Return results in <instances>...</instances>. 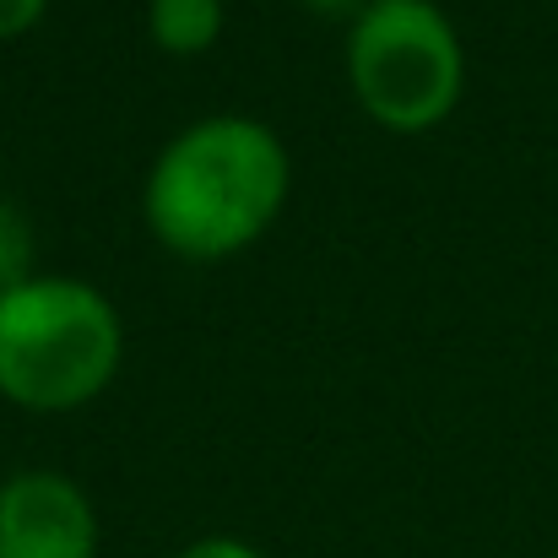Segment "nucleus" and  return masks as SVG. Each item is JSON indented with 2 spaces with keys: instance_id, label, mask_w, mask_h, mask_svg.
Segmentation results:
<instances>
[{
  "instance_id": "nucleus-1",
  "label": "nucleus",
  "mask_w": 558,
  "mask_h": 558,
  "mask_svg": "<svg viewBox=\"0 0 558 558\" xmlns=\"http://www.w3.org/2000/svg\"><path fill=\"white\" fill-rule=\"evenodd\" d=\"M293 190L288 142L255 114H201L180 125L142 185L153 239L195 266L233 260L271 233Z\"/></svg>"
},
{
  "instance_id": "nucleus-2",
  "label": "nucleus",
  "mask_w": 558,
  "mask_h": 558,
  "mask_svg": "<svg viewBox=\"0 0 558 558\" xmlns=\"http://www.w3.org/2000/svg\"><path fill=\"white\" fill-rule=\"evenodd\" d=\"M125 364V320L114 299L82 277L38 271L0 293V396L33 417L93 407Z\"/></svg>"
},
{
  "instance_id": "nucleus-3",
  "label": "nucleus",
  "mask_w": 558,
  "mask_h": 558,
  "mask_svg": "<svg viewBox=\"0 0 558 558\" xmlns=\"http://www.w3.org/2000/svg\"><path fill=\"white\" fill-rule=\"evenodd\" d=\"M342 71L379 131L423 136L466 93V44L439 0H369L342 38Z\"/></svg>"
},
{
  "instance_id": "nucleus-4",
  "label": "nucleus",
  "mask_w": 558,
  "mask_h": 558,
  "mask_svg": "<svg viewBox=\"0 0 558 558\" xmlns=\"http://www.w3.org/2000/svg\"><path fill=\"white\" fill-rule=\"evenodd\" d=\"M98 510L71 472L22 466L0 483V558H98Z\"/></svg>"
},
{
  "instance_id": "nucleus-5",
  "label": "nucleus",
  "mask_w": 558,
  "mask_h": 558,
  "mask_svg": "<svg viewBox=\"0 0 558 558\" xmlns=\"http://www.w3.org/2000/svg\"><path fill=\"white\" fill-rule=\"evenodd\" d=\"M222 27H228L222 0H147V38L174 60L211 54Z\"/></svg>"
},
{
  "instance_id": "nucleus-6",
  "label": "nucleus",
  "mask_w": 558,
  "mask_h": 558,
  "mask_svg": "<svg viewBox=\"0 0 558 558\" xmlns=\"http://www.w3.org/2000/svg\"><path fill=\"white\" fill-rule=\"evenodd\" d=\"M27 277H38V233H33V217L22 211V201H11L0 190V293L22 288Z\"/></svg>"
},
{
  "instance_id": "nucleus-7",
  "label": "nucleus",
  "mask_w": 558,
  "mask_h": 558,
  "mask_svg": "<svg viewBox=\"0 0 558 558\" xmlns=\"http://www.w3.org/2000/svg\"><path fill=\"white\" fill-rule=\"evenodd\" d=\"M174 558H266L250 537H233V532H206V537H195L185 543Z\"/></svg>"
},
{
  "instance_id": "nucleus-8",
  "label": "nucleus",
  "mask_w": 558,
  "mask_h": 558,
  "mask_svg": "<svg viewBox=\"0 0 558 558\" xmlns=\"http://www.w3.org/2000/svg\"><path fill=\"white\" fill-rule=\"evenodd\" d=\"M44 16H49V0H0V44L27 38Z\"/></svg>"
},
{
  "instance_id": "nucleus-9",
  "label": "nucleus",
  "mask_w": 558,
  "mask_h": 558,
  "mask_svg": "<svg viewBox=\"0 0 558 558\" xmlns=\"http://www.w3.org/2000/svg\"><path fill=\"white\" fill-rule=\"evenodd\" d=\"M299 11H310V16H320V22H342V33L369 11V0H293Z\"/></svg>"
}]
</instances>
